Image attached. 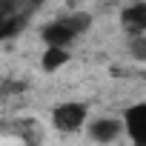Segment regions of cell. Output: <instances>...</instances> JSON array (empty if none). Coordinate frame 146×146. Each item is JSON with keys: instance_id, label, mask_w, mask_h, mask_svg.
<instances>
[{"instance_id": "1", "label": "cell", "mask_w": 146, "mask_h": 146, "mask_svg": "<svg viewBox=\"0 0 146 146\" xmlns=\"http://www.w3.org/2000/svg\"><path fill=\"white\" fill-rule=\"evenodd\" d=\"M86 120H89V106L83 100H66V103H57L52 109V123L63 135H72V132L83 129Z\"/></svg>"}, {"instance_id": "2", "label": "cell", "mask_w": 146, "mask_h": 146, "mask_svg": "<svg viewBox=\"0 0 146 146\" xmlns=\"http://www.w3.org/2000/svg\"><path fill=\"white\" fill-rule=\"evenodd\" d=\"M83 126L95 143H115L123 135V123L117 117H95L92 123H83Z\"/></svg>"}, {"instance_id": "3", "label": "cell", "mask_w": 146, "mask_h": 146, "mask_svg": "<svg viewBox=\"0 0 146 146\" xmlns=\"http://www.w3.org/2000/svg\"><path fill=\"white\" fill-rule=\"evenodd\" d=\"M123 132L129 135V140L135 143V146H140L143 143V126H146V103H135V106H129L126 112H123Z\"/></svg>"}, {"instance_id": "4", "label": "cell", "mask_w": 146, "mask_h": 146, "mask_svg": "<svg viewBox=\"0 0 146 146\" xmlns=\"http://www.w3.org/2000/svg\"><path fill=\"white\" fill-rule=\"evenodd\" d=\"M40 37H43V43L46 46H72L75 43V32L69 29V23L63 20V17H57V20H52V23H46L43 29H40Z\"/></svg>"}, {"instance_id": "5", "label": "cell", "mask_w": 146, "mask_h": 146, "mask_svg": "<svg viewBox=\"0 0 146 146\" xmlns=\"http://www.w3.org/2000/svg\"><path fill=\"white\" fill-rule=\"evenodd\" d=\"M120 23L129 29V37L132 35H143L146 32V3H132L129 9L120 12Z\"/></svg>"}, {"instance_id": "6", "label": "cell", "mask_w": 146, "mask_h": 146, "mask_svg": "<svg viewBox=\"0 0 146 146\" xmlns=\"http://www.w3.org/2000/svg\"><path fill=\"white\" fill-rule=\"evenodd\" d=\"M69 60H72V54H69L66 46H46V52H43V57H40V69L52 75V72L63 69Z\"/></svg>"}, {"instance_id": "7", "label": "cell", "mask_w": 146, "mask_h": 146, "mask_svg": "<svg viewBox=\"0 0 146 146\" xmlns=\"http://www.w3.org/2000/svg\"><path fill=\"white\" fill-rule=\"evenodd\" d=\"M26 20H29V15H9V17H3L0 20V40H9V37H17L20 32H23V26H26Z\"/></svg>"}, {"instance_id": "8", "label": "cell", "mask_w": 146, "mask_h": 146, "mask_svg": "<svg viewBox=\"0 0 146 146\" xmlns=\"http://www.w3.org/2000/svg\"><path fill=\"white\" fill-rule=\"evenodd\" d=\"M63 20L69 23V29L75 32L78 37H80V35H86V32L92 29V15H89V12H72V15H66Z\"/></svg>"}, {"instance_id": "9", "label": "cell", "mask_w": 146, "mask_h": 146, "mask_svg": "<svg viewBox=\"0 0 146 146\" xmlns=\"http://www.w3.org/2000/svg\"><path fill=\"white\" fill-rule=\"evenodd\" d=\"M129 52H132L135 60H146V32L129 37Z\"/></svg>"}, {"instance_id": "10", "label": "cell", "mask_w": 146, "mask_h": 146, "mask_svg": "<svg viewBox=\"0 0 146 146\" xmlns=\"http://www.w3.org/2000/svg\"><path fill=\"white\" fill-rule=\"evenodd\" d=\"M26 92V80H3L0 83V95H17Z\"/></svg>"}, {"instance_id": "11", "label": "cell", "mask_w": 146, "mask_h": 146, "mask_svg": "<svg viewBox=\"0 0 146 146\" xmlns=\"http://www.w3.org/2000/svg\"><path fill=\"white\" fill-rule=\"evenodd\" d=\"M17 12V0H0V20Z\"/></svg>"}, {"instance_id": "12", "label": "cell", "mask_w": 146, "mask_h": 146, "mask_svg": "<svg viewBox=\"0 0 146 146\" xmlns=\"http://www.w3.org/2000/svg\"><path fill=\"white\" fill-rule=\"evenodd\" d=\"M29 3H32V6H40V3H46V0H29Z\"/></svg>"}, {"instance_id": "13", "label": "cell", "mask_w": 146, "mask_h": 146, "mask_svg": "<svg viewBox=\"0 0 146 146\" xmlns=\"http://www.w3.org/2000/svg\"><path fill=\"white\" fill-rule=\"evenodd\" d=\"M17 3H20V0H17Z\"/></svg>"}]
</instances>
